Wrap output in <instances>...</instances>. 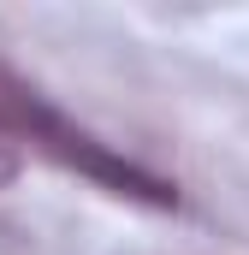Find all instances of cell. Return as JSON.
<instances>
[{"label":"cell","instance_id":"1","mask_svg":"<svg viewBox=\"0 0 249 255\" xmlns=\"http://www.w3.org/2000/svg\"><path fill=\"white\" fill-rule=\"evenodd\" d=\"M0 130H6L12 142H30V148L54 154L60 166L95 178L101 190H113V196L148 202V208H172V202H178V190H172L166 178H154L148 166H136V160L119 154L113 142L89 136L83 125H71L60 107H48V95H36V89H30L24 77H12L6 65H0Z\"/></svg>","mask_w":249,"mask_h":255},{"label":"cell","instance_id":"2","mask_svg":"<svg viewBox=\"0 0 249 255\" xmlns=\"http://www.w3.org/2000/svg\"><path fill=\"white\" fill-rule=\"evenodd\" d=\"M12 178H18V142H12V136L0 130V190H6Z\"/></svg>","mask_w":249,"mask_h":255}]
</instances>
